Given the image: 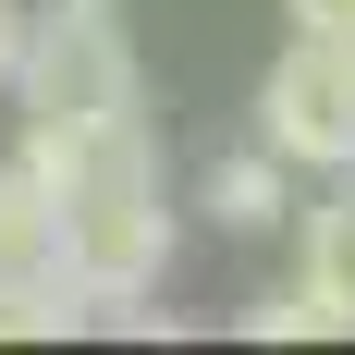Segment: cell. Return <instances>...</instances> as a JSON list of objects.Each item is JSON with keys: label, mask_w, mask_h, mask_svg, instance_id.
I'll return each mask as SVG.
<instances>
[{"label": "cell", "mask_w": 355, "mask_h": 355, "mask_svg": "<svg viewBox=\"0 0 355 355\" xmlns=\"http://www.w3.org/2000/svg\"><path fill=\"white\" fill-rule=\"evenodd\" d=\"M49 184H62V257H73V282H86V306H147V294L172 282L184 209H172V184H159L147 110L110 123V135H86Z\"/></svg>", "instance_id": "1"}, {"label": "cell", "mask_w": 355, "mask_h": 355, "mask_svg": "<svg viewBox=\"0 0 355 355\" xmlns=\"http://www.w3.org/2000/svg\"><path fill=\"white\" fill-rule=\"evenodd\" d=\"M12 110H25V159H37V172H62L86 135L135 123V110H147V73H135V37H123V0H49V12H25Z\"/></svg>", "instance_id": "2"}, {"label": "cell", "mask_w": 355, "mask_h": 355, "mask_svg": "<svg viewBox=\"0 0 355 355\" xmlns=\"http://www.w3.org/2000/svg\"><path fill=\"white\" fill-rule=\"evenodd\" d=\"M257 147L294 159V184L355 172V37H294L257 73Z\"/></svg>", "instance_id": "3"}, {"label": "cell", "mask_w": 355, "mask_h": 355, "mask_svg": "<svg viewBox=\"0 0 355 355\" xmlns=\"http://www.w3.org/2000/svg\"><path fill=\"white\" fill-rule=\"evenodd\" d=\"M282 233H294V282L355 331V172H319V196H294Z\"/></svg>", "instance_id": "4"}, {"label": "cell", "mask_w": 355, "mask_h": 355, "mask_svg": "<svg viewBox=\"0 0 355 355\" xmlns=\"http://www.w3.org/2000/svg\"><path fill=\"white\" fill-rule=\"evenodd\" d=\"M0 282H73V257H62V184L37 172L25 147L0 159Z\"/></svg>", "instance_id": "5"}, {"label": "cell", "mask_w": 355, "mask_h": 355, "mask_svg": "<svg viewBox=\"0 0 355 355\" xmlns=\"http://www.w3.org/2000/svg\"><path fill=\"white\" fill-rule=\"evenodd\" d=\"M196 220L209 233H282L294 220V159H270V147H220L209 172H196Z\"/></svg>", "instance_id": "6"}, {"label": "cell", "mask_w": 355, "mask_h": 355, "mask_svg": "<svg viewBox=\"0 0 355 355\" xmlns=\"http://www.w3.org/2000/svg\"><path fill=\"white\" fill-rule=\"evenodd\" d=\"M86 319V282H0V343H73Z\"/></svg>", "instance_id": "7"}, {"label": "cell", "mask_w": 355, "mask_h": 355, "mask_svg": "<svg viewBox=\"0 0 355 355\" xmlns=\"http://www.w3.org/2000/svg\"><path fill=\"white\" fill-rule=\"evenodd\" d=\"M233 331H245V343H355V331L331 319L306 282H270V294H245V306H233Z\"/></svg>", "instance_id": "8"}, {"label": "cell", "mask_w": 355, "mask_h": 355, "mask_svg": "<svg viewBox=\"0 0 355 355\" xmlns=\"http://www.w3.org/2000/svg\"><path fill=\"white\" fill-rule=\"evenodd\" d=\"M294 37H355V0H282Z\"/></svg>", "instance_id": "9"}, {"label": "cell", "mask_w": 355, "mask_h": 355, "mask_svg": "<svg viewBox=\"0 0 355 355\" xmlns=\"http://www.w3.org/2000/svg\"><path fill=\"white\" fill-rule=\"evenodd\" d=\"M12 49H25V0H0V98H12Z\"/></svg>", "instance_id": "10"}]
</instances>
